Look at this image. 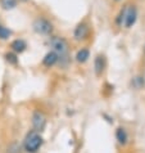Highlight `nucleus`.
I'll list each match as a JSON object with an SVG mask.
<instances>
[{
	"mask_svg": "<svg viewBox=\"0 0 145 153\" xmlns=\"http://www.w3.org/2000/svg\"><path fill=\"white\" fill-rule=\"evenodd\" d=\"M41 146H42V138L39 134V131L36 130L30 131L26 139H24V149L28 153H35L39 151V148Z\"/></svg>",
	"mask_w": 145,
	"mask_h": 153,
	"instance_id": "f257e3e1",
	"label": "nucleus"
},
{
	"mask_svg": "<svg viewBox=\"0 0 145 153\" xmlns=\"http://www.w3.org/2000/svg\"><path fill=\"white\" fill-rule=\"evenodd\" d=\"M32 27H33V31L40 33V35H50L54 30L53 23L49 19L44 18V17H39V18L33 21Z\"/></svg>",
	"mask_w": 145,
	"mask_h": 153,
	"instance_id": "f03ea898",
	"label": "nucleus"
},
{
	"mask_svg": "<svg viewBox=\"0 0 145 153\" xmlns=\"http://www.w3.org/2000/svg\"><path fill=\"white\" fill-rule=\"evenodd\" d=\"M138 17H139V10H138V8H136V5H127L123 26L126 28H131L136 23Z\"/></svg>",
	"mask_w": 145,
	"mask_h": 153,
	"instance_id": "7ed1b4c3",
	"label": "nucleus"
},
{
	"mask_svg": "<svg viewBox=\"0 0 145 153\" xmlns=\"http://www.w3.org/2000/svg\"><path fill=\"white\" fill-rule=\"evenodd\" d=\"M50 46L54 49V52L58 54V56H64L67 54V50H68V44L66 39L63 37H52L50 39Z\"/></svg>",
	"mask_w": 145,
	"mask_h": 153,
	"instance_id": "20e7f679",
	"label": "nucleus"
},
{
	"mask_svg": "<svg viewBox=\"0 0 145 153\" xmlns=\"http://www.w3.org/2000/svg\"><path fill=\"white\" fill-rule=\"evenodd\" d=\"M87 35H89V25H87L86 22L78 23L77 26H76L75 31H73V37H75V40L81 41V40L86 39Z\"/></svg>",
	"mask_w": 145,
	"mask_h": 153,
	"instance_id": "39448f33",
	"label": "nucleus"
},
{
	"mask_svg": "<svg viewBox=\"0 0 145 153\" xmlns=\"http://www.w3.org/2000/svg\"><path fill=\"white\" fill-rule=\"evenodd\" d=\"M45 122H46L45 116L41 112H35V113H33V116H32V125H33V127H35L36 131H42V130H44Z\"/></svg>",
	"mask_w": 145,
	"mask_h": 153,
	"instance_id": "423d86ee",
	"label": "nucleus"
},
{
	"mask_svg": "<svg viewBox=\"0 0 145 153\" xmlns=\"http://www.w3.org/2000/svg\"><path fill=\"white\" fill-rule=\"evenodd\" d=\"M107 66V62H105V58L104 56H98L95 58V61H94V70H95V74L99 76L103 74V71Z\"/></svg>",
	"mask_w": 145,
	"mask_h": 153,
	"instance_id": "0eeeda50",
	"label": "nucleus"
},
{
	"mask_svg": "<svg viewBox=\"0 0 145 153\" xmlns=\"http://www.w3.org/2000/svg\"><path fill=\"white\" fill-rule=\"evenodd\" d=\"M58 58H59V56L54 52V50L53 52H49L44 57V59H42V65H44L45 67H53L55 63L58 62Z\"/></svg>",
	"mask_w": 145,
	"mask_h": 153,
	"instance_id": "6e6552de",
	"label": "nucleus"
},
{
	"mask_svg": "<svg viewBox=\"0 0 145 153\" xmlns=\"http://www.w3.org/2000/svg\"><path fill=\"white\" fill-rule=\"evenodd\" d=\"M10 48L14 53H23L27 48V44H26V41L22 40V39H17L14 41H12Z\"/></svg>",
	"mask_w": 145,
	"mask_h": 153,
	"instance_id": "1a4fd4ad",
	"label": "nucleus"
},
{
	"mask_svg": "<svg viewBox=\"0 0 145 153\" xmlns=\"http://www.w3.org/2000/svg\"><path fill=\"white\" fill-rule=\"evenodd\" d=\"M89 57H90V52H89V49H81L77 52V54H76V61H77L78 63H85L89 59Z\"/></svg>",
	"mask_w": 145,
	"mask_h": 153,
	"instance_id": "9d476101",
	"label": "nucleus"
},
{
	"mask_svg": "<svg viewBox=\"0 0 145 153\" xmlns=\"http://www.w3.org/2000/svg\"><path fill=\"white\" fill-rule=\"evenodd\" d=\"M18 0H0V5L4 10H12L17 7Z\"/></svg>",
	"mask_w": 145,
	"mask_h": 153,
	"instance_id": "9b49d317",
	"label": "nucleus"
},
{
	"mask_svg": "<svg viewBox=\"0 0 145 153\" xmlns=\"http://www.w3.org/2000/svg\"><path fill=\"white\" fill-rule=\"evenodd\" d=\"M116 137H117V140L121 144H126L127 142V134L125 129H122V127H119V129H117V133H116Z\"/></svg>",
	"mask_w": 145,
	"mask_h": 153,
	"instance_id": "f8f14e48",
	"label": "nucleus"
},
{
	"mask_svg": "<svg viewBox=\"0 0 145 153\" xmlns=\"http://www.w3.org/2000/svg\"><path fill=\"white\" fill-rule=\"evenodd\" d=\"M126 8H127V5L123 7L122 9L119 10V13L117 14V17H116L117 26H123V22H125V16H126Z\"/></svg>",
	"mask_w": 145,
	"mask_h": 153,
	"instance_id": "ddd939ff",
	"label": "nucleus"
},
{
	"mask_svg": "<svg viewBox=\"0 0 145 153\" xmlns=\"http://www.w3.org/2000/svg\"><path fill=\"white\" fill-rule=\"evenodd\" d=\"M10 35H12L10 30L7 28V27H4L3 25H0V39H1V40H7V39H9Z\"/></svg>",
	"mask_w": 145,
	"mask_h": 153,
	"instance_id": "4468645a",
	"label": "nucleus"
},
{
	"mask_svg": "<svg viewBox=\"0 0 145 153\" xmlns=\"http://www.w3.org/2000/svg\"><path fill=\"white\" fill-rule=\"evenodd\" d=\"M5 59L10 63V65H17V63H18V58H17L14 52L13 53H7L5 54Z\"/></svg>",
	"mask_w": 145,
	"mask_h": 153,
	"instance_id": "2eb2a0df",
	"label": "nucleus"
},
{
	"mask_svg": "<svg viewBox=\"0 0 145 153\" xmlns=\"http://www.w3.org/2000/svg\"><path fill=\"white\" fill-rule=\"evenodd\" d=\"M134 85L136 88L144 86V77H136V79H134Z\"/></svg>",
	"mask_w": 145,
	"mask_h": 153,
	"instance_id": "dca6fc26",
	"label": "nucleus"
},
{
	"mask_svg": "<svg viewBox=\"0 0 145 153\" xmlns=\"http://www.w3.org/2000/svg\"><path fill=\"white\" fill-rule=\"evenodd\" d=\"M113 1H116V3H119V1H122V0H113Z\"/></svg>",
	"mask_w": 145,
	"mask_h": 153,
	"instance_id": "f3484780",
	"label": "nucleus"
},
{
	"mask_svg": "<svg viewBox=\"0 0 145 153\" xmlns=\"http://www.w3.org/2000/svg\"><path fill=\"white\" fill-rule=\"evenodd\" d=\"M19 1H23V3H26V1H28V0H19Z\"/></svg>",
	"mask_w": 145,
	"mask_h": 153,
	"instance_id": "a211bd4d",
	"label": "nucleus"
},
{
	"mask_svg": "<svg viewBox=\"0 0 145 153\" xmlns=\"http://www.w3.org/2000/svg\"><path fill=\"white\" fill-rule=\"evenodd\" d=\"M144 52H145V46H144Z\"/></svg>",
	"mask_w": 145,
	"mask_h": 153,
	"instance_id": "6ab92c4d",
	"label": "nucleus"
}]
</instances>
